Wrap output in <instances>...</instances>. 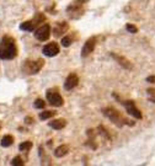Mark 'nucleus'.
<instances>
[{
    "label": "nucleus",
    "mask_w": 155,
    "mask_h": 166,
    "mask_svg": "<svg viewBox=\"0 0 155 166\" xmlns=\"http://www.w3.org/2000/svg\"><path fill=\"white\" fill-rule=\"evenodd\" d=\"M17 57L16 41L11 36H4L0 41V59L11 60Z\"/></svg>",
    "instance_id": "f257e3e1"
},
{
    "label": "nucleus",
    "mask_w": 155,
    "mask_h": 166,
    "mask_svg": "<svg viewBox=\"0 0 155 166\" xmlns=\"http://www.w3.org/2000/svg\"><path fill=\"white\" fill-rule=\"evenodd\" d=\"M102 114L107 119H110L114 125H117L118 128H122L123 125L126 124L134 125L133 121H129L126 117H123L119 111H117L116 108H113V107H105V108H102Z\"/></svg>",
    "instance_id": "f03ea898"
},
{
    "label": "nucleus",
    "mask_w": 155,
    "mask_h": 166,
    "mask_svg": "<svg viewBox=\"0 0 155 166\" xmlns=\"http://www.w3.org/2000/svg\"><path fill=\"white\" fill-rule=\"evenodd\" d=\"M112 96L117 100V101H119V103L126 108L128 114H130L132 117H134L136 119H141L143 118V114H141V112L138 108H137V106H136V102L133 101V100H121L119 96H117L116 94H112Z\"/></svg>",
    "instance_id": "7ed1b4c3"
},
{
    "label": "nucleus",
    "mask_w": 155,
    "mask_h": 166,
    "mask_svg": "<svg viewBox=\"0 0 155 166\" xmlns=\"http://www.w3.org/2000/svg\"><path fill=\"white\" fill-rule=\"evenodd\" d=\"M43 65H44V60L43 59H37V60H26L25 63H24V65H22V70L25 71V73H27L30 75H33V74H37V73H40L41 69L43 68Z\"/></svg>",
    "instance_id": "20e7f679"
},
{
    "label": "nucleus",
    "mask_w": 155,
    "mask_h": 166,
    "mask_svg": "<svg viewBox=\"0 0 155 166\" xmlns=\"http://www.w3.org/2000/svg\"><path fill=\"white\" fill-rule=\"evenodd\" d=\"M46 97H47V101L49 102V105H52L54 107H60V106L64 105V100H63V97L60 96V94L58 92L57 89H49V90H47Z\"/></svg>",
    "instance_id": "39448f33"
},
{
    "label": "nucleus",
    "mask_w": 155,
    "mask_h": 166,
    "mask_svg": "<svg viewBox=\"0 0 155 166\" xmlns=\"http://www.w3.org/2000/svg\"><path fill=\"white\" fill-rule=\"evenodd\" d=\"M89 0H74L70 5L67 8V13L69 14L71 19H75V14H79V16H81L84 10L83 6L87 3Z\"/></svg>",
    "instance_id": "423d86ee"
},
{
    "label": "nucleus",
    "mask_w": 155,
    "mask_h": 166,
    "mask_svg": "<svg viewBox=\"0 0 155 166\" xmlns=\"http://www.w3.org/2000/svg\"><path fill=\"white\" fill-rule=\"evenodd\" d=\"M35 37H36V40H38L40 42L47 41L51 37V25L44 24L42 26H40L35 31Z\"/></svg>",
    "instance_id": "0eeeda50"
},
{
    "label": "nucleus",
    "mask_w": 155,
    "mask_h": 166,
    "mask_svg": "<svg viewBox=\"0 0 155 166\" xmlns=\"http://www.w3.org/2000/svg\"><path fill=\"white\" fill-rule=\"evenodd\" d=\"M59 51H60V48H59V44H58L57 42H51V43H47V44L43 47V49H42L43 54L46 55V57H49V58L58 55V54H59Z\"/></svg>",
    "instance_id": "6e6552de"
},
{
    "label": "nucleus",
    "mask_w": 155,
    "mask_h": 166,
    "mask_svg": "<svg viewBox=\"0 0 155 166\" xmlns=\"http://www.w3.org/2000/svg\"><path fill=\"white\" fill-rule=\"evenodd\" d=\"M96 37H90L87 41L85 42V44L83 46V49H81V57L83 58H86L87 55H90L92 52H94V49H95V47H96Z\"/></svg>",
    "instance_id": "1a4fd4ad"
},
{
    "label": "nucleus",
    "mask_w": 155,
    "mask_h": 166,
    "mask_svg": "<svg viewBox=\"0 0 155 166\" xmlns=\"http://www.w3.org/2000/svg\"><path fill=\"white\" fill-rule=\"evenodd\" d=\"M78 84H79V76H78L75 73H70V74L67 76L65 81H64V89H65L67 91H70V90L75 89V87L78 86Z\"/></svg>",
    "instance_id": "9d476101"
},
{
    "label": "nucleus",
    "mask_w": 155,
    "mask_h": 166,
    "mask_svg": "<svg viewBox=\"0 0 155 166\" xmlns=\"http://www.w3.org/2000/svg\"><path fill=\"white\" fill-rule=\"evenodd\" d=\"M111 57H112L113 59L123 68V69H126V70H132L133 69V64L128 60L126 57H123V55H119V54H117V53H111Z\"/></svg>",
    "instance_id": "9b49d317"
},
{
    "label": "nucleus",
    "mask_w": 155,
    "mask_h": 166,
    "mask_svg": "<svg viewBox=\"0 0 155 166\" xmlns=\"http://www.w3.org/2000/svg\"><path fill=\"white\" fill-rule=\"evenodd\" d=\"M68 28H69L68 22H65V21L57 22L56 25H54V27H53V35H54L56 37H60L63 33H65V32L68 31Z\"/></svg>",
    "instance_id": "f8f14e48"
},
{
    "label": "nucleus",
    "mask_w": 155,
    "mask_h": 166,
    "mask_svg": "<svg viewBox=\"0 0 155 166\" xmlns=\"http://www.w3.org/2000/svg\"><path fill=\"white\" fill-rule=\"evenodd\" d=\"M65 125H67V121H65V119H63V118L54 119V121L49 122V127H51V128H53V129H56V130H60V129H63Z\"/></svg>",
    "instance_id": "ddd939ff"
},
{
    "label": "nucleus",
    "mask_w": 155,
    "mask_h": 166,
    "mask_svg": "<svg viewBox=\"0 0 155 166\" xmlns=\"http://www.w3.org/2000/svg\"><path fill=\"white\" fill-rule=\"evenodd\" d=\"M69 152V147L68 145H59L58 148H57L56 150H54V156L56 158H63V156H65Z\"/></svg>",
    "instance_id": "4468645a"
},
{
    "label": "nucleus",
    "mask_w": 155,
    "mask_h": 166,
    "mask_svg": "<svg viewBox=\"0 0 155 166\" xmlns=\"http://www.w3.org/2000/svg\"><path fill=\"white\" fill-rule=\"evenodd\" d=\"M13 143H14V137L10 136V134L4 136L3 139H1V147H4V148H9V147H11Z\"/></svg>",
    "instance_id": "2eb2a0df"
},
{
    "label": "nucleus",
    "mask_w": 155,
    "mask_h": 166,
    "mask_svg": "<svg viewBox=\"0 0 155 166\" xmlns=\"http://www.w3.org/2000/svg\"><path fill=\"white\" fill-rule=\"evenodd\" d=\"M20 28H21V30H24V31L32 32V31L35 30V25H33V22H32V21H25V22H22V24L20 25Z\"/></svg>",
    "instance_id": "dca6fc26"
},
{
    "label": "nucleus",
    "mask_w": 155,
    "mask_h": 166,
    "mask_svg": "<svg viewBox=\"0 0 155 166\" xmlns=\"http://www.w3.org/2000/svg\"><path fill=\"white\" fill-rule=\"evenodd\" d=\"M44 20H46V16H44L42 13H37L36 16H35V19L32 20V22H33V25H35V27H36L38 24H42Z\"/></svg>",
    "instance_id": "f3484780"
},
{
    "label": "nucleus",
    "mask_w": 155,
    "mask_h": 166,
    "mask_svg": "<svg viewBox=\"0 0 155 166\" xmlns=\"http://www.w3.org/2000/svg\"><path fill=\"white\" fill-rule=\"evenodd\" d=\"M54 114H56V112H54V111H44V112H41V113H40V119L46 121V119H48V118L53 117Z\"/></svg>",
    "instance_id": "a211bd4d"
},
{
    "label": "nucleus",
    "mask_w": 155,
    "mask_h": 166,
    "mask_svg": "<svg viewBox=\"0 0 155 166\" xmlns=\"http://www.w3.org/2000/svg\"><path fill=\"white\" fill-rule=\"evenodd\" d=\"M31 148H32V143H31L30 140H27V141H24V143H21V144L19 145L20 152H28Z\"/></svg>",
    "instance_id": "6ab92c4d"
},
{
    "label": "nucleus",
    "mask_w": 155,
    "mask_h": 166,
    "mask_svg": "<svg viewBox=\"0 0 155 166\" xmlns=\"http://www.w3.org/2000/svg\"><path fill=\"white\" fill-rule=\"evenodd\" d=\"M33 106H35V108H37V110H43V108L46 107V102L43 101L42 98H37V100L35 101Z\"/></svg>",
    "instance_id": "aec40b11"
},
{
    "label": "nucleus",
    "mask_w": 155,
    "mask_h": 166,
    "mask_svg": "<svg viewBox=\"0 0 155 166\" xmlns=\"http://www.w3.org/2000/svg\"><path fill=\"white\" fill-rule=\"evenodd\" d=\"M71 43H73L71 36H64V37H62V46L63 47H69Z\"/></svg>",
    "instance_id": "412c9836"
},
{
    "label": "nucleus",
    "mask_w": 155,
    "mask_h": 166,
    "mask_svg": "<svg viewBox=\"0 0 155 166\" xmlns=\"http://www.w3.org/2000/svg\"><path fill=\"white\" fill-rule=\"evenodd\" d=\"M11 165L13 166H24L25 165V163H24V160H22V158H21V156H16V158L13 159Z\"/></svg>",
    "instance_id": "4be33fe9"
},
{
    "label": "nucleus",
    "mask_w": 155,
    "mask_h": 166,
    "mask_svg": "<svg viewBox=\"0 0 155 166\" xmlns=\"http://www.w3.org/2000/svg\"><path fill=\"white\" fill-rule=\"evenodd\" d=\"M126 30H127L129 33H132V35H134V33L138 32V27L134 26L133 24H127V25H126Z\"/></svg>",
    "instance_id": "5701e85b"
},
{
    "label": "nucleus",
    "mask_w": 155,
    "mask_h": 166,
    "mask_svg": "<svg viewBox=\"0 0 155 166\" xmlns=\"http://www.w3.org/2000/svg\"><path fill=\"white\" fill-rule=\"evenodd\" d=\"M97 129H99L100 132V134H101V136H102V137H103V138H106V139H111V137H110V134H108V132H107V130H106V129H105V127H102V125H99V128H97Z\"/></svg>",
    "instance_id": "b1692460"
},
{
    "label": "nucleus",
    "mask_w": 155,
    "mask_h": 166,
    "mask_svg": "<svg viewBox=\"0 0 155 166\" xmlns=\"http://www.w3.org/2000/svg\"><path fill=\"white\" fill-rule=\"evenodd\" d=\"M147 92H148L149 100H150L153 103H155V89H148Z\"/></svg>",
    "instance_id": "393cba45"
},
{
    "label": "nucleus",
    "mask_w": 155,
    "mask_h": 166,
    "mask_svg": "<svg viewBox=\"0 0 155 166\" xmlns=\"http://www.w3.org/2000/svg\"><path fill=\"white\" fill-rule=\"evenodd\" d=\"M147 83L155 84V75H152V76H148V78H147Z\"/></svg>",
    "instance_id": "a878e982"
},
{
    "label": "nucleus",
    "mask_w": 155,
    "mask_h": 166,
    "mask_svg": "<svg viewBox=\"0 0 155 166\" xmlns=\"http://www.w3.org/2000/svg\"><path fill=\"white\" fill-rule=\"evenodd\" d=\"M25 121H26V123H27V124H31V123L33 122V118H32V117H26V118H25Z\"/></svg>",
    "instance_id": "bb28decb"
}]
</instances>
